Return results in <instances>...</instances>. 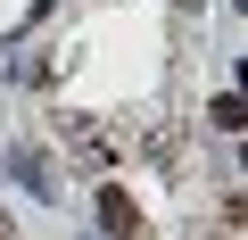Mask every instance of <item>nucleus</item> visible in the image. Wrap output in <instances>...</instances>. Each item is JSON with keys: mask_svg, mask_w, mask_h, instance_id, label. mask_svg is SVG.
I'll list each match as a JSON object with an SVG mask.
<instances>
[{"mask_svg": "<svg viewBox=\"0 0 248 240\" xmlns=\"http://www.w3.org/2000/svg\"><path fill=\"white\" fill-rule=\"evenodd\" d=\"M207 125H215V133H240V125H248V108H240V91H215V108H207Z\"/></svg>", "mask_w": 248, "mask_h": 240, "instance_id": "2", "label": "nucleus"}, {"mask_svg": "<svg viewBox=\"0 0 248 240\" xmlns=\"http://www.w3.org/2000/svg\"><path fill=\"white\" fill-rule=\"evenodd\" d=\"M99 232L108 240H141V207H133L124 182H99Z\"/></svg>", "mask_w": 248, "mask_h": 240, "instance_id": "1", "label": "nucleus"}, {"mask_svg": "<svg viewBox=\"0 0 248 240\" xmlns=\"http://www.w3.org/2000/svg\"><path fill=\"white\" fill-rule=\"evenodd\" d=\"M0 240H9V215H0Z\"/></svg>", "mask_w": 248, "mask_h": 240, "instance_id": "3", "label": "nucleus"}]
</instances>
